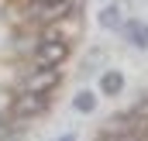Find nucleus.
<instances>
[{
    "mask_svg": "<svg viewBox=\"0 0 148 141\" xmlns=\"http://www.w3.org/2000/svg\"><path fill=\"white\" fill-rule=\"evenodd\" d=\"M59 76H62L59 69H41V66H35V72L28 76V86H24V90H35V93H48L52 86H59Z\"/></svg>",
    "mask_w": 148,
    "mask_h": 141,
    "instance_id": "obj_3",
    "label": "nucleus"
},
{
    "mask_svg": "<svg viewBox=\"0 0 148 141\" xmlns=\"http://www.w3.org/2000/svg\"><path fill=\"white\" fill-rule=\"evenodd\" d=\"M66 59H69V45H66L62 38L48 35V38L38 41V48H35V66H41V69H59Z\"/></svg>",
    "mask_w": 148,
    "mask_h": 141,
    "instance_id": "obj_1",
    "label": "nucleus"
},
{
    "mask_svg": "<svg viewBox=\"0 0 148 141\" xmlns=\"http://www.w3.org/2000/svg\"><path fill=\"white\" fill-rule=\"evenodd\" d=\"M48 107V93H35V90H21L17 100L10 103V117H38Z\"/></svg>",
    "mask_w": 148,
    "mask_h": 141,
    "instance_id": "obj_2",
    "label": "nucleus"
},
{
    "mask_svg": "<svg viewBox=\"0 0 148 141\" xmlns=\"http://www.w3.org/2000/svg\"><path fill=\"white\" fill-rule=\"evenodd\" d=\"M55 141H76V134H62V138H55Z\"/></svg>",
    "mask_w": 148,
    "mask_h": 141,
    "instance_id": "obj_12",
    "label": "nucleus"
},
{
    "mask_svg": "<svg viewBox=\"0 0 148 141\" xmlns=\"http://www.w3.org/2000/svg\"><path fill=\"white\" fill-rule=\"evenodd\" d=\"M35 3H69V0H35Z\"/></svg>",
    "mask_w": 148,
    "mask_h": 141,
    "instance_id": "obj_11",
    "label": "nucleus"
},
{
    "mask_svg": "<svg viewBox=\"0 0 148 141\" xmlns=\"http://www.w3.org/2000/svg\"><path fill=\"white\" fill-rule=\"evenodd\" d=\"M121 90H124V72L107 69L103 76H100V93H107V97H117Z\"/></svg>",
    "mask_w": 148,
    "mask_h": 141,
    "instance_id": "obj_6",
    "label": "nucleus"
},
{
    "mask_svg": "<svg viewBox=\"0 0 148 141\" xmlns=\"http://www.w3.org/2000/svg\"><path fill=\"white\" fill-rule=\"evenodd\" d=\"M66 10H69V3H38L35 17L38 21H55V17H62Z\"/></svg>",
    "mask_w": 148,
    "mask_h": 141,
    "instance_id": "obj_8",
    "label": "nucleus"
},
{
    "mask_svg": "<svg viewBox=\"0 0 148 141\" xmlns=\"http://www.w3.org/2000/svg\"><path fill=\"white\" fill-rule=\"evenodd\" d=\"M124 10H127V3H121V0H117V3H107V7L100 10V28H107V31H110V28H121V24H124Z\"/></svg>",
    "mask_w": 148,
    "mask_h": 141,
    "instance_id": "obj_5",
    "label": "nucleus"
},
{
    "mask_svg": "<svg viewBox=\"0 0 148 141\" xmlns=\"http://www.w3.org/2000/svg\"><path fill=\"white\" fill-rule=\"evenodd\" d=\"M124 38H127L134 48L148 52V21H127V24H124Z\"/></svg>",
    "mask_w": 148,
    "mask_h": 141,
    "instance_id": "obj_4",
    "label": "nucleus"
},
{
    "mask_svg": "<svg viewBox=\"0 0 148 141\" xmlns=\"http://www.w3.org/2000/svg\"><path fill=\"white\" fill-rule=\"evenodd\" d=\"M134 117H148V97H145L138 107H134Z\"/></svg>",
    "mask_w": 148,
    "mask_h": 141,
    "instance_id": "obj_9",
    "label": "nucleus"
},
{
    "mask_svg": "<svg viewBox=\"0 0 148 141\" xmlns=\"http://www.w3.org/2000/svg\"><path fill=\"white\" fill-rule=\"evenodd\" d=\"M73 107L79 114H93V110H97V93H93V90H79L73 97Z\"/></svg>",
    "mask_w": 148,
    "mask_h": 141,
    "instance_id": "obj_7",
    "label": "nucleus"
},
{
    "mask_svg": "<svg viewBox=\"0 0 148 141\" xmlns=\"http://www.w3.org/2000/svg\"><path fill=\"white\" fill-rule=\"evenodd\" d=\"M7 138V124H3V117H0V141Z\"/></svg>",
    "mask_w": 148,
    "mask_h": 141,
    "instance_id": "obj_10",
    "label": "nucleus"
},
{
    "mask_svg": "<svg viewBox=\"0 0 148 141\" xmlns=\"http://www.w3.org/2000/svg\"><path fill=\"white\" fill-rule=\"evenodd\" d=\"M145 138H148V124H145Z\"/></svg>",
    "mask_w": 148,
    "mask_h": 141,
    "instance_id": "obj_13",
    "label": "nucleus"
}]
</instances>
